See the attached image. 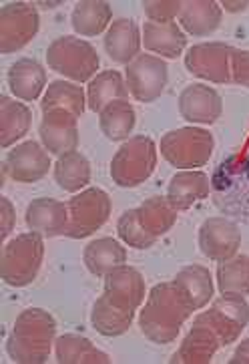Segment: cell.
Instances as JSON below:
<instances>
[{
	"label": "cell",
	"mask_w": 249,
	"mask_h": 364,
	"mask_svg": "<svg viewBox=\"0 0 249 364\" xmlns=\"http://www.w3.org/2000/svg\"><path fill=\"white\" fill-rule=\"evenodd\" d=\"M195 310L197 308L193 306L189 296L181 290L175 280L161 282L153 286L147 296V302L139 314V328L147 341L169 344L177 341L183 324Z\"/></svg>",
	"instance_id": "cell-1"
},
{
	"label": "cell",
	"mask_w": 249,
	"mask_h": 364,
	"mask_svg": "<svg viewBox=\"0 0 249 364\" xmlns=\"http://www.w3.org/2000/svg\"><path fill=\"white\" fill-rule=\"evenodd\" d=\"M57 336V320L43 308L23 310L12 326L6 341V353L12 363L43 364L47 363Z\"/></svg>",
	"instance_id": "cell-2"
},
{
	"label": "cell",
	"mask_w": 249,
	"mask_h": 364,
	"mask_svg": "<svg viewBox=\"0 0 249 364\" xmlns=\"http://www.w3.org/2000/svg\"><path fill=\"white\" fill-rule=\"evenodd\" d=\"M211 193L215 205L226 215L249 223V153H236L217 165Z\"/></svg>",
	"instance_id": "cell-3"
},
{
	"label": "cell",
	"mask_w": 249,
	"mask_h": 364,
	"mask_svg": "<svg viewBox=\"0 0 249 364\" xmlns=\"http://www.w3.org/2000/svg\"><path fill=\"white\" fill-rule=\"evenodd\" d=\"M45 258V242L36 232L18 234L2 247L0 276L12 288H24L33 284Z\"/></svg>",
	"instance_id": "cell-4"
},
{
	"label": "cell",
	"mask_w": 249,
	"mask_h": 364,
	"mask_svg": "<svg viewBox=\"0 0 249 364\" xmlns=\"http://www.w3.org/2000/svg\"><path fill=\"white\" fill-rule=\"evenodd\" d=\"M157 145L147 135H133L119 147L111 161V177L119 188H137L153 176Z\"/></svg>",
	"instance_id": "cell-5"
},
{
	"label": "cell",
	"mask_w": 249,
	"mask_h": 364,
	"mask_svg": "<svg viewBox=\"0 0 249 364\" xmlns=\"http://www.w3.org/2000/svg\"><path fill=\"white\" fill-rule=\"evenodd\" d=\"M50 71L59 73L72 82H87L99 71L101 59L95 47L79 36H59L47 48Z\"/></svg>",
	"instance_id": "cell-6"
},
{
	"label": "cell",
	"mask_w": 249,
	"mask_h": 364,
	"mask_svg": "<svg viewBox=\"0 0 249 364\" xmlns=\"http://www.w3.org/2000/svg\"><path fill=\"white\" fill-rule=\"evenodd\" d=\"M161 155L177 169H195L209 164L214 155V135L203 127H179L161 137Z\"/></svg>",
	"instance_id": "cell-7"
},
{
	"label": "cell",
	"mask_w": 249,
	"mask_h": 364,
	"mask_svg": "<svg viewBox=\"0 0 249 364\" xmlns=\"http://www.w3.org/2000/svg\"><path fill=\"white\" fill-rule=\"evenodd\" d=\"M69 228L65 235L83 240L93 235L107 223L113 203L105 189L89 188L69 200Z\"/></svg>",
	"instance_id": "cell-8"
},
{
	"label": "cell",
	"mask_w": 249,
	"mask_h": 364,
	"mask_svg": "<svg viewBox=\"0 0 249 364\" xmlns=\"http://www.w3.org/2000/svg\"><path fill=\"white\" fill-rule=\"evenodd\" d=\"M40 16L33 2H9L0 11V53L11 55L24 48L38 33Z\"/></svg>",
	"instance_id": "cell-9"
},
{
	"label": "cell",
	"mask_w": 249,
	"mask_h": 364,
	"mask_svg": "<svg viewBox=\"0 0 249 364\" xmlns=\"http://www.w3.org/2000/svg\"><path fill=\"white\" fill-rule=\"evenodd\" d=\"M127 87L139 103H153L165 91L169 81V67L161 57L139 55L125 69Z\"/></svg>",
	"instance_id": "cell-10"
},
{
	"label": "cell",
	"mask_w": 249,
	"mask_h": 364,
	"mask_svg": "<svg viewBox=\"0 0 249 364\" xmlns=\"http://www.w3.org/2000/svg\"><path fill=\"white\" fill-rule=\"evenodd\" d=\"M231 53L233 47L226 43H201L187 50L185 67L199 79L226 85L231 81Z\"/></svg>",
	"instance_id": "cell-11"
},
{
	"label": "cell",
	"mask_w": 249,
	"mask_h": 364,
	"mask_svg": "<svg viewBox=\"0 0 249 364\" xmlns=\"http://www.w3.org/2000/svg\"><path fill=\"white\" fill-rule=\"evenodd\" d=\"M197 242L205 258L214 262H226L238 256V250L241 246V232L233 220L215 215V218H207L201 223Z\"/></svg>",
	"instance_id": "cell-12"
},
{
	"label": "cell",
	"mask_w": 249,
	"mask_h": 364,
	"mask_svg": "<svg viewBox=\"0 0 249 364\" xmlns=\"http://www.w3.org/2000/svg\"><path fill=\"white\" fill-rule=\"evenodd\" d=\"M50 155L38 141H24L12 147L4 161L6 176H11L16 183L40 181L50 171Z\"/></svg>",
	"instance_id": "cell-13"
},
{
	"label": "cell",
	"mask_w": 249,
	"mask_h": 364,
	"mask_svg": "<svg viewBox=\"0 0 249 364\" xmlns=\"http://www.w3.org/2000/svg\"><path fill=\"white\" fill-rule=\"evenodd\" d=\"M177 105L181 117L193 125H214L223 113L221 95L203 82L187 85L179 95Z\"/></svg>",
	"instance_id": "cell-14"
},
{
	"label": "cell",
	"mask_w": 249,
	"mask_h": 364,
	"mask_svg": "<svg viewBox=\"0 0 249 364\" xmlns=\"http://www.w3.org/2000/svg\"><path fill=\"white\" fill-rule=\"evenodd\" d=\"M38 135L45 149L52 155L60 157L65 153L74 151L79 145V117L62 109L43 113Z\"/></svg>",
	"instance_id": "cell-15"
},
{
	"label": "cell",
	"mask_w": 249,
	"mask_h": 364,
	"mask_svg": "<svg viewBox=\"0 0 249 364\" xmlns=\"http://www.w3.org/2000/svg\"><path fill=\"white\" fill-rule=\"evenodd\" d=\"M24 222L31 232H36L43 237L65 235L69 228V205L52 198H38L28 203Z\"/></svg>",
	"instance_id": "cell-16"
},
{
	"label": "cell",
	"mask_w": 249,
	"mask_h": 364,
	"mask_svg": "<svg viewBox=\"0 0 249 364\" xmlns=\"http://www.w3.org/2000/svg\"><path fill=\"white\" fill-rule=\"evenodd\" d=\"M105 294L113 302L137 312L147 296L145 278L141 272L135 270L133 266L123 264L105 276Z\"/></svg>",
	"instance_id": "cell-17"
},
{
	"label": "cell",
	"mask_w": 249,
	"mask_h": 364,
	"mask_svg": "<svg viewBox=\"0 0 249 364\" xmlns=\"http://www.w3.org/2000/svg\"><path fill=\"white\" fill-rule=\"evenodd\" d=\"M211 193V179L203 171L183 169L171 177L167 186V200L173 203L177 212L189 210L193 203L207 200Z\"/></svg>",
	"instance_id": "cell-18"
},
{
	"label": "cell",
	"mask_w": 249,
	"mask_h": 364,
	"mask_svg": "<svg viewBox=\"0 0 249 364\" xmlns=\"http://www.w3.org/2000/svg\"><path fill=\"white\" fill-rule=\"evenodd\" d=\"M143 36L139 26L131 18H117L105 35V50L109 59L117 65H129L139 57Z\"/></svg>",
	"instance_id": "cell-19"
},
{
	"label": "cell",
	"mask_w": 249,
	"mask_h": 364,
	"mask_svg": "<svg viewBox=\"0 0 249 364\" xmlns=\"http://www.w3.org/2000/svg\"><path fill=\"white\" fill-rule=\"evenodd\" d=\"M221 342L214 330L205 324L193 322V328L179 344L177 353L171 356V364H209Z\"/></svg>",
	"instance_id": "cell-20"
},
{
	"label": "cell",
	"mask_w": 249,
	"mask_h": 364,
	"mask_svg": "<svg viewBox=\"0 0 249 364\" xmlns=\"http://www.w3.org/2000/svg\"><path fill=\"white\" fill-rule=\"evenodd\" d=\"M9 87L21 101H36L47 87V71L35 59H18L9 69Z\"/></svg>",
	"instance_id": "cell-21"
},
{
	"label": "cell",
	"mask_w": 249,
	"mask_h": 364,
	"mask_svg": "<svg viewBox=\"0 0 249 364\" xmlns=\"http://www.w3.org/2000/svg\"><path fill=\"white\" fill-rule=\"evenodd\" d=\"M223 9L215 0H185L179 23L187 35L209 36L221 24Z\"/></svg>",
	"instance_id": "cell-22"
},
{
	"label": "cell",
	"mask_w": 249,
	"mask_h": 364,
	"mask_svg": "<svg viewBox=\"0 0 249 364\" xmlns=\"http://www.w3.org/2000/svg\"><path fill=\"white\" fill-rule=\"evenodd\" d=\"M143 45L147 50L167 59H177L187 47V35L177 23H145L143 24Z\"/></svg>",
	"instance_id": "cell-23"
},
{
	"label": "cell",
	"mask_w": 249,
	"mask_h": 364,
	"mask_svg": "<svg viewBox=\"0 0 249 364\" xmlns=\"http://www.w3.org/2000/svg\"><path fill=\"white\" fill-rule=\"evenodd\" d=\"M133 318H135L133 310L113 302L107 294L103 292V296H99L96 302L93 304L91 324H93V328L101 336L115 338V336H121V334H125L131 328Z\"/></svg>",
	"instance_id": "cell-24"
},
{
	"label": "cell",
	"mask_w": 249,
	"mask_h": 364,
	"mask_svg": "<svg viewBox=\"0 0 249 364\" xmlns=\"http://www.w3.org/2000/svg\"><path fill=\"white\" fill-rule=\"evenodd\" d=\"M33 113L31 109L11 99L6 95L0 97V147L9 149L16 141H21L31 129Z\"/></svg>",
	"instance_id": "cell-25"
},
{
	"label": "cell",
	"mask_w": 249,
	"mask_h": 364,
	"mask_svg": "<svg viewBox=\"0 0 249 364\" xmlns=\"http://www.w3.org/2000/svg\"><path fill=\"white\" fill-rule=\"evenodd\" d=\"M84 266L93 276H107L109 272L127 262V250L115 237H99L84 247Z\"/></svg>",
	"instance_id": "cell-26"
},
{
	"label": "cell",
	"mask_w": 249,
	"mask_h": 364,
	"mask_svg": "<svg viewBox=\"0 0 249 364\" xmlns=\"http://www.w3.org/2000/svg\"><path fill=\"white\" fill-rule=\"evenodd\" d=\"M55 354L60 364H109L111 356L96 348L81 334H62L55 341Z\"/></svg>",
	"instance_id": "cell-27"
},
{
	"label": "cell",
	"mask_w": 249,
	"mask_h": 364,
	"mask_svg": "<svg viewBox=\"0 0 249 364\" xmlns=\"http://www.w3.org/2000/svg\"><path fill=\"white\" fill-rule=\"evenodd\" d=\"M113 21V9L105 0H83L77 2L71 14L74 33L81 36L101 35Z\"/></svg>",
	"instance_id": "cell-28"
},
{
	"label": "cell",
	"mask_w": 249,
	"mask_h": 364,
	"mask_svg": "<svg viewBox=\"0 0 249 364\" xmlns=\"http://www.w3.org/2000/svg\"><path fill=\"white\" fill-rule=\"evenodd\" d=\"M129 97V87L123 81L119 71H103L89 82L87 89V107L95 113H101L109 103Z\"/></svg>",
	"instance_id": "cell-29"
},
{
	"label": "cell",
	"mask_w": 249,
	"mask_h": 364,
	"mask_svg": "<svg viewBox=\"0 0 249 364\" xmlns=\"http://www.w3.org/2000/svg\"><path fill=\"white\" fill-rule=\"evenodd\" d=\"M43 113L62 109L69 111L74 117H81L87 109V93L79 82L69 81H52L47 87V93L40 101Z\"/></svg>",
	"instance_id": "cell-30"
},
{
	"label": "cell",
	"mask_w": 249,
	"mask_h": 364,
	"mask_svg": "<svg viewBox=\"0 0 249 364\" xmlns=\"http://www.w3.org/2000/svg\"><path fill=\"white\" fill-rule=\"evenodd\" d=\"M55 181L62 191L77 193L91 181V164L83 153L69 151L60 155L52 167Z\"/></svg>",
	"instance_id": "cell-31"
},
{
	"label": "cell",
	"mask_w": 249,
	"mask_h": 364,
	"mask_svg": "<svg viewBox=\"0 0 249 364\" xmlns=\"http://www.w3.org/2000/svg\"><path fill=\"white\" fill-rule=\"evenodd\" d=\"M135 123H137V113L127 99L113 101L99 113V125L109 141L129 139L131 131L135 129Z\"/></svg>",
	"instance_id": "cell-32"
},
{
	"label": "cell",
	"mask_w": 249,
	"mask_h": 364,
	"mask_svg": "<svg viewBox=\"0 0 249 364\" xmlns=\"http://www.w3.org/2000/svg\"><path fill=\"white\" fill-rule=\"evenodd\" d=\"M173 280H175V284L181 286L183 292L189 296V300L197 310H201V308H205L211 302L215 286L211 272L207 270L205 266H199V264L185 266L183 270L177 272V276Z\"/></svg>",
	"instance_id": "cell-33"
},
{
	"label": "cell",
	"mask_w": 249,
	"mask_h": 364,
	"mask_svg": "<svg viewBox=\"0 0 249 364\" xmlns=\"http://www.w3.org/2000/svg\"><path fill=\"white\" fill-rule=\"evenodd\" d=\"M137 213H139V222L143 228L155 237H161L175 225L179 212L173 208V203L167 200V196L165 198L153 196V198L143 201L137 208Z\"/></svg>",
	"instance_id": "cell-34"
},
{
	"label": "cell",
	"mask_w": 249,
	"mask_h": 364,
	"mask_svg": "<svg viewBox=\"0 0 249 364\" xmlns=\"http://www.w3.org/2000/svg\"><path fill=\"white\" fill-rule=\"evenodd\" d=\"M217 288L221 294H249V256H233L219 262L217 268Z\"/></svg>",
	"instance_id": "cell-35"
},
{
	"label": "cell",
	"mask_w": 249,
	"mask_h": 364,
	"mask_svg": "<svg viewBox=\"0 0 249 364\" xmlns=\"http://www.w3.org/2000/svg\"><path fill=\"white\" fill-rule=\"evenodd\" d=\"M117 234L127 244V246L135 247V250H147L153 247L157 244L159 237H155L153 234H149L139 222V213L137 208L135 210H127L123 212V215L117 222Z\"/></svg>",
	"instance_id": "cell-36"
},
{
	"label": "cell",
	"mask_w": 249,
	"mask_h": 364,
	"mask_svg": "<svg viewBox=\"0 0 249 364\" xmlns=\"http://www.w3.org/2000/svg\"><path fill=\"white\" fill-rule=\"evenodd\" d=\"M195 322H197V324H205V326H209V328L214 330L215 334L219 336L221 346L233 344V342L241 336V332H243V328H239L236 322H231L229 318L223 316V314H221L217 308H214V306H211L209 310L201 312V314H197V316H195Z\"/></svg>",
	"instance_id": "cell-37"
},
{
	"label": "cell",
	"mask_w": 249,
	"mask_h": 364,
	"mask_svg": "<svg viewBox=\"0 0 249 364\" xmlns=\"http://www.w3.org/2000/svg\"><path fill=\"white\" fill-rule=\"evenodd\" d=\"M181 0H145L143 11L151 23H173L181 14Z\"/></svg>",
	"instance_id": "cell-38"
},
{
	"label": "cell",
	"mask_w": 249,
	"mask_h": 364,
	"mask_svg": "<svg viewBox=\"0 0 249 364\" xmlns=\"http://www.w3.org/2000/svg\"><path fill=\"white\" fill-rule=\"evenodd\" d=\"M231 81L249 89V50L233 48L231 53Z\"/></svg>",
	"instance_id": "cell-39"
},
{
	"label": "cell",
	"mask_w": 249,
	"mask_h": 364,
	"mask_svg": "<svg viewBox=\"0 0 249 364\" xmlns=\"http://www.w3.org/2000/svg\"><path fill=\"white\" fill-rule=\"evenodd\" d=\"M0 215H2V240H6L16 223V210L9 198H0Z\"/></svg>",
	"instance_id": "cell-40"
},
{
	"label": "cell",
	"mask_w": 249,
	"mask_h": 364,
	"mask_svg": "<svg viewBox=\"0 0 249 364\" xmlns=\"http://www.w3.org/2000/svg\"><path fill=\"white\" fill-rule=\"evenodd\" d=\"M229 364H249V338L239 344L238 348H236V353L231 356V360Z\"/></svg>",
	"instance_id": "cell-41"
},
{
	"label": "cell",
	"mask_w": 249,
	"mask_h": 364,
	"mask_svg": "<svg viewBox=\"0 0 249 364\" xmlns=\"http://www.w3.org/2000/svg\"><path fill=\"white\" fill-rule=\"evenodd\" d=\"M221 9H226L227 12H243L249 6V0H238V2H231V0H223L219 2Z\"/></svg>",
	"instance_id": "cell-42"
}]
</instances>
